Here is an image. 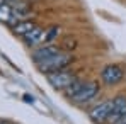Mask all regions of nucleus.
<instances>
[{
	"label": "nucleus",
	"instance_id": "7",
	"mask_svg": "<svg viewBox=\"0 0 126 124\" xmlns=\"http://www.w3.org/2000/svg\"><path fill=\"white\" fill-rule=\"evenodd\" d=\"M62 49L58 48V46H53V44H43L39 46L36 51H32V55H31V58H32V61L34 63H41L44 60H48V58H51V56H55V55H58Z\"/></svg>",
	"mask_w": 126,
	"mask_h": 124
},
{
	"label": "nucleus",
	"instance_id": "11",
	"mask_svg": "<svg viewBox=\"0 0 126 124\" xmlns=\"http://www.w3.org/2000/svg\"><path fill=\"white\" fill-rule=\"evenodd\" d=\"M60 31H62V29H60L58 26H51L49 29H46V31H44V42H51L58 34H60Z\"/></svg>",
	"mask_w": 126,
	"mask_h": 124
},
{
	"label": "nucleus",
	"instance_id": "6",
	"mask_svg": "<svg viewBox=\"0 0 126 124\" xmlns=\"http://www.w3.org/2000/svg\"><path fill=\"white\" fill-rule=\"evenodd\" d=\"M126 114V95L119 94L116 97H112V110L109 114L107 124H116L118 121H121Z\"/></svg>",
	"mask_w": 126,
	"mask_h": 124
},
{
	"label": "nucleus",
	"instance_id": "10",
	"mask_svg": "<svg viewBox=\"0 0 126 124\" xmlns=\"http://www.w3.org/2000/svg\"><path fill=\"white\" fill-rule=\"evenodd\" d=\"M12 21H14L12 5H2L0 7V22H12Z\"/></svg>",
	"mask_w": 126,
	"mask_h": 124
},
{
	"label": "nucleus",
	"instance_id": "13",
	"mask_svg": "<svg viewBox=\"0 0 126 124\" xmlns=\"http://www.w3.org/2000/svg\"><path fill=\"white\" fill-rule=\"evenodd\" d=\"M24 100H26V102H34V97H31V95L26 94V95H24Z\"/></svg>",
	"mask_w": 126,
	"mask_h": 124
},
{
	"label": "nucleus",
	"instance_id": "3",
	"mask_svg": "<svg viewBox=\"0 0 126 124\" xmlns=\"http://www.w3.org/2000/svg\"><path fill=\"white\" fill-rule=\"evenodd\" d=\"M97 94H99V83L97 82H85L84 87H82L70 100L73 104H77V105H84V104L90 102Z\"/></svg>",
	"mask_w": 126,
	"mask_h": 124
},
{
	"label": "nucleus",
	"instance_id": "5",
	"mask_svg": "<svg viewBox=\"0 0 126 124\" xmlns=\"http://www.w3.org/2000/svg\"><path fill=\"white\" fill-rule=\"evenodd\" d=\"M46 78H48V82L49 85H53L55 88H58V90H66L72 83L77 80V77L73 75V73H70V71H55V73H49V75H46Z\"/></svg>",
	"mask_w": 126,
	"mask_h": 124
},
{
	"label": "nucleus",
	"instance_id": "4",
	"mask_svg": "<svg viewBox=\"0 0 126 124\" xmlns=\"http://www.w3.org/2000/svg\"><path fill=\"white\" fill-rule=\"evenodd\" d=\"M125 78V70L119 65H106L101 70V80L104 85H118Z\"/></svg>",
	"mask_w": 126,
	"mask_h": 124
},
{
	"label": "nucleus",
	"instance_id": "14",
	"mask_svg": "<svg viewBox=\"0 0 126 124\" xmlns=\"http://www.w3.org/2000/svg\"><path fill=\"white\" fill-rule=\"evenodd\" d=\"M116 124H126V114H125V117H123L121 121H118V123H116Z\"/></svg>",
	"mask_w": 126,
	"mask_h": 124
},
{
	"label": "nucleus",
	"instance_id": "8",
	"mask_svg": "<svg viewBox=\"0 0 126 124\" xmlns=\"http://www.w3.org/2000/svg\"><path fill=\"white\" fill-rule=\"evenodd\" d=\"M44 31L46 29H43V27H34L31 32H27L26 36H22L24 38V41L27 42L29 46H39V44H43L44 42Z\"/></svg>",
	"mask_w": 126,
	"mask_h": 124
},
{
	"label": "nucleus",
	"instance_id": "15",
	"mask_svg": "<svg viewBox=\"0 0 126 124\" xmlns=\"http://www.w3.org/2000/svg\"><path fill=\"white\" fill-rule=\"evenodd\" d=\"M0 124H9L7 121H3V119H0Z\"/></svg>",
	"mask_w": 126,
	"mask_h": 124
},
{
	"label": "nucleus",
	"instance_id": "2",
	"mask_svg": "<svg viewBox=\"0 0 126 124\" xmlns=\"http://www.w3.org/2000/svg\"><path fill=\"white\" fill-rule=\"evenodd\" d=\"M111 110H112V99H106L89 110V117L94 124H106Z\"/></svg>",
	"mask_w": 126,
	"mask_h": 124
},
{
	"label": "nucleus",
	"instance_id": "1",
	"mask_svg": "<svg viewBox=\"0 0 126 124\" xmlns=\"http://www.w3.org/2000/svg\"><path fill=\"white\" fill-rule=\"evenodd\" d=\"M73 60H75V58H73L70 53H63V51H60L58 55H55V56H51V58H48V60H44V61L36 63V66H38V70H39L41 73L49 75V73H55V71H62V70H65Z\"/></svg>",
	"mask_w": 126,
	"mask_h": 124
},
{
	"label": "nucleus",
	"instance_id": "12",
	"mask_svg": "<svg viewBox=\"0 0 126 124\" xmlns=\"http://www.w3.org/2000/svg\"><path fill=\"white\" fill-rule=\"evenodd\" d=\"M84 83H85V82L75 80V82H73L72 85H70V87H68V88H66V90H65V94H66V95H68V97L72 99V97H73V95H75V94H77V92H79V90H80V88L84 87Z\"/></svg>",
	"mask_w": 126,
	"mask_h": 124
},
{
	"label": "nucleus",
	"instance_id": "9",
	"mask_svg": "<svg viewBox=\"0 0 126 124\" xmlns=\"http://www.w3.org/2000/svg\"><path fill=\"white\" fill-rule=\"evenodd\" d=\"M34 27H36V24L32 21H19L14 26V32H16V34H21V36H26V34L31 32Z\"/></svg>",
	"mask_w": 126,
	"mask_h": 124
}]
</instances>
